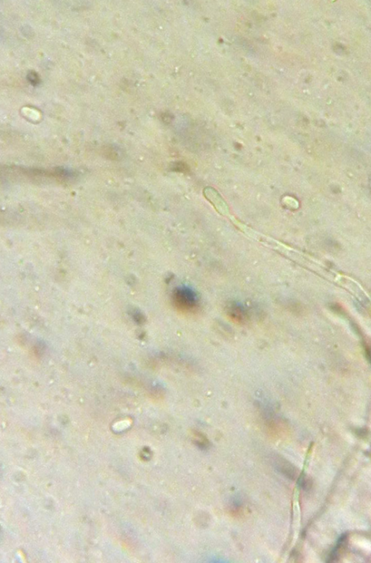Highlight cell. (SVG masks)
Wrapping results in <instances>:
<instances>
[{"mask_svg":"<svg viewBox=\"0 0 371 563\" xmlns=\"http://www.w3.org/2000/svg\"><path fill=\"white\" fill-rule=\"evenodd\" d=\"M175 302L180 310L190 311L195 307L196 298L192 291L188 289H181L175 295Z\"/></svg>","mask_w":371,"mask_h":563,"instance_id":"1","label":"cell"},{"mask_svg":"<svg viewBox=\"0 0 371 563\" xmlns=\"http://www.w3.org/2000/svg\"><path fill=\"white\" fill-rule=\"evenodd\" d=\"M274 464H275L276 469L279 472L289 477L294 479L296 477V469L292 464L287 460L284 459L282 456H275L274 457Z\"/></svg>","mask_w":371,"mask_h":563,"instance_id":"2","label":"cell"},{"mask_svg":"<svg viewBox=\"0 0 371 563\" xmlns=\"http://www.w3.org/2000/svg\"><path fill=\"white\" fill-rule=\"evenodd\" d=\"M204 194H205L207 199L215 206V207L217 209V211H218V212H220V213L223 214H226V212H228V207H227L226 204L224 202L223 199L220 197L218 192H216V191L212 189V188H206Z\"/></svg>","mask_w":371,"mask_h":563,"instance_id":"3","label":"cell"},{"mask_svg":"<svg viewBox=\"0 0 371 563\" xmlns=\"http://www.w3.org/2000/svg\"><path fill=\"white\" fill-rule=\"evenodd\" d=\"M192 440L194 444H196V446H199V448L205 449V448H207L210 446V442H209L207 437H206L205 435H203V434L199 433V432L193 431Z\"/></svg>","mask_w":371,"mask_h":563,"instance_id":"4","label":"cell"}]
</instances>
